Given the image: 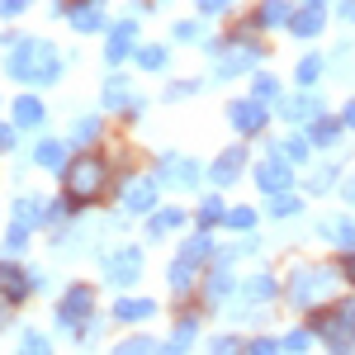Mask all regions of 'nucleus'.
Masks as SVG:
<instances>
[{"label":"nucleus","instance_id":"obj_8","mask_svg":"<svg viewBox=\"0 0 355 355\" xmlns=\"http://www.w3.org/2000/svg\"><path fill=\"white\" fill-rule=\"evenodd\" d=\"M242 166H246V152H242V147H232V152L214 166V180H218V185H232V180L242 175Z\"/></svg>","mask_w":355,"mask_h":355},{"label":"nucleus","instance_id":"obj_20","mask_svg":"<svg viewBox=\"0 0 355 355\" xmlns=\"http://www.w3.org/2000/svg\"><path fill=\"white\" fill-rule=\"evenodd\" d=\"M246 299H275V279L270 275H256V279H251V284H246Z\"/></svg>","mask_w":355,"mask_h":355},{"label":"nucleus","instance_id":"obj_46","mask_svg":"<svg viewBox=\"0 0 355 355\" xmlns=\"http://www.w3.org/2000/svg\"><path fill=\"white\" fill-rule=\"evenodd\" d=\"M308 5H322V0H308Z\"/></svg>","mask_w":355,"mask_h":355},{"label":"nucleus","instance_id":"obj_39","mask_svg":"<svg viewBox=\"0 0 355 355\" xmlns=\"http://www.w3.org/2000/svg\"><path fill=\"white\" fill-rule=\"evenodd\" d=\"M199 10L204 15H218V10H227V0H199Z\"/></svg>","mask_w":355,"mask_h":355},{"label":"nucleus","instance_id":"obj_44","mask_svg":"<svg viewBox=\"0 0 355 355\" xmlns=\"http://www.w3.org/2000/svg\"><path fill=\"white\" fill-rule=\"evenodd\" d=\"M346 275H351V279H355V261H351V266H346Z\"/></svg>","mask_w":355,"mask_h":355},{"label":"nucleus","instance_id":"obj_14","mask_svg":"<svg viewBox=\"0 0 355 355\" xmlns=\"http://www.w3.org/2000/svg\"><path fill=\"white\" fill-rule=\"evenodd\" d=\"M128 38H133V24H119V28H114V38H110V48H105V57H110V62H123V57L133 53Z\"/></svg>","mask_w":355,"mask_h":355},{"label":"nucleus","instance_id":"obj_30","mask_svg":"<svg viewBox=\"0 0 355 355\" xmlns=\"http://www.w3.org/2000/svg\"><path fill=\"white\" fill-rule=\"evenodd\" d=\"M199 256H209V237H194V242H185V256H180V261H199Z\"/></svg>","mask_w":355,"mask_h":355},{"label":"nucleus","instance_id":"obj_33","mask_svg":"<svg viewBox=\"0 0 355 355\" xmlns=\"http://www.w3.org/2000/svg\"><path fill=\"white\" fill-rule=\"evenodd\" d=\"M275 95H279V85H275L270 76H261V81H256V100H275Z\"/></svg>","mask_w":355,"mask_h":355},{"label":"nucleus","instance_id":"obj_17","mask_svg":"<svg viewBox=\"0 0 355 355\" xmlns=\"http://www.w3.org/2000/svg\"><path fill=\"white\" fill-rule=\"evenodd\" d=\"M15 119H19L24 128H33V123H43V105H38L33 95H24V100L15 105Z\"/></svg>","mask_w":355,"mask_h":355},{"label":"nucleus","instance_id":"obj_41","mask_svg":"<svg viewBox=\"0 0 355 355\" xmlns=\"http://www.w3.org/2000/svg\"><path fill=\"white\" fill-rule=\"evenodd\" d=\"M251 355H275V341H256V346H251Z\"/></svg>","mask_w":355,"mask_h":355},{"label":"nucleus","instance_id":"obj_16","mask_svg":"<svg viewBox=\"0 0 355 355\" xmlns=\"http://www.w3.org/2000/svg\"><path fill=\"white\" fill-rule=\"evenodd\" d=\"M322 227H327L331 242H341V246H351V251H355V223L351 218H331V223H322Z\"/></svg>","mask_w":355,"mask_h":355},{"label":"nucleus","instance_id":"obj_22","mask_svg":"<svg viewBox=\"0 0 355 355\" xmlns=\"http://www.w3.org/2000/svg\"><path fill=\"white\" fill-rule=\"evenodd\" d=\"M114 355H162L157 351V341H147V336H133V341H123Z\"/></svg>","mask_w":355,"mask_h":355},{"label":"nucleus","instance_id":"obj_27","mask_svg":"<svg viewBox=\"0 0 355 355\" xmlns=\"http://www.w3.org/2000/svg\"><path fill=\"white\" fill-rule=\"evenodd\" d=\"M251 223H256V214H251V209H232V214H227V227H237V232H246Z\"/></svg>","mask_w":355,"mask_h":355},{"label":"nucleus","instance_id":"obj_21","mask_svg":"<svg viewBox=\"0 0 355 355\" xmlns=\"http://www.w3.org/2000/svg\"><path fill=\"white\" fill-rule=\"evenodd\" d=\"M223 294H227V261H218V266H214V279H209V303H218Z\"/></svg>","mask_w":355,"mask_h":355},{"label":"nucleus","instance_id":"obj_2","mask_svg":"<svg viewBox=\"0 0 355 355\" xmlns=\"http://www.w3.org/2000/svg\"><path fill=\"white\" fill-rule=\"evenodd\" d=\"M157 180H162V185H171V190H194V185H199V162L166 157L162 171H157Z\"/></svg>","mask_w":355,"mask_h":355},{"label":"nucleus","instance_id":"obj_26","mask_svg":"<svg viewBox=\"0 0 355 355\" xmlns=\"http://www.w3.org/2000/svg\"><path fill=\"white\" fill-rule=\"evenodd\" d=\"M19 351H24V355H53V351H48V341H43L38 331H28V336H24V346H19Z\"/></svg>","mask_w":355,"mask_h":355},{"label":"nucleus","instance_id":"obj_25","mask_svg":"<svg viewBox=\"0 0 355 355\" xmlns=\"http://www.w3.org/2000/svg\"><path fill=\"white\" fill-rule=\"evenodd\" d=\"M123 100H128V85H123V81L105 85V105H110V110H114V105H123Z\"/></svg>","mask_w":355,"mask_h":355},{"label":"nucleus","instance_id":"obj_43","mask_svg":"<svg viewBox=\"0 0 355 355\" xmlns=\"http://www.w3.org/2000/svg\"><path fill=\"white\" fill-rule=\"evenodd\" d=\"M346 123H351V128H355V105H351V110H346Z\"/></svg>","mask_w":355,"mask_h":355},{"label":"nucleus","instance_id":"obj_13","mask_svg":"<svg viewBox=\"0 0 355 355\" xmlns=\"http://www.w3.org/2000/svg\"><path fill=\"white\" fill-rule=\"evenodd\" d=\"M157 185H162V180H133L128 209H152V204H157Z\"/></svg>","mask_w":355,"mask_h":355},{"label":"nucleus","instance_id":"obj_28","mask_svg":"<svg viewBox=\"0 0 355 355\" xmlns=\"http://www.w3.org/2000/svg\"><path fill=\"white\" fill-rule=\"evenodd\" d=\"M190 284V261H175L171 266V289H185Z\"/></svg>","mask_w":355,"mask_h":355},{"label":"nucleus","instance_id":"obj_23","mask_svg":"<svg viewBox=\"0 0 355 355\" xmlns=\"http://www.w3.org/2000/svg\"><path fill=\"white\" fill-rule=\"evenodd\" d=\"M284 19H289V5H284V0H266L261 24H284Z\"/></svg>","mask_w":355,"mask_h":355},{"label":"nucleus","instance_id":"obj_29","mask_svg":"<svg viewBox=\"0 0 355 355\" xmlns=\"http://www.w3.org/2000/svg\"><path fill=\"white\" fill-rule=\"evenodd\" d=\"M318 71H322V62H318V57L299 62V81H303V85H313V81H318Z\"/></svg>","mask_w":355,"mask_h":355},{"label":"nucleus","instance_id":"obj_7","mask_svg":"<svg viewBox=\"0 0 355 355\" xmlns=\"http://www.w3.org/2000/svg\"><path fill=\"white\" fill-rule=\"evenodd\" d=\"M232 123H237L242 133H256V128L266 123V110H261V100H242V105L232 110Z\"/></svg>","mask_w":355,"mask_h":355},{"label":"nucleus","instance_id":"obj_5","mask_svg":"<svg viewBox=\"0 0 355 355\" xmlns=\"http://www.w3.org/2000/svg\"><path fill=\"white\" fill-rule=\"evenodd\" d=\"M256 185L266 194H284L289 185H294V171H289V157H270V162L256 171Z\"/></svg>","mask_w":355,"mask_h":355},{"label":"nucleus","instance_id":"obj_31","mask_svg":"<svg viewBox=\"0 0 355 355\" xmlns=\"http://www.w3.org/2000/svg\"><path fill=\"white\" fill-rule=\"evenodd\" d=\"M218 214H223V204H218V199H204V209H199V223L209 227V223H218Z\"/></svg>","mask_w":355,"mask_h":355},{"label":"nucleus","instance_id":"obj_24","mask_svg":"<svg viewBox=\"0 0 355 355\" xmlns=\"http://www.w3.org/2000/svg\"><path fill=\"white\" fill-rule=\"evenodd\" d=\"M137 62H142L147 71H162V67H166V53H162V48H142V53H137Z\"/></svg>","mask_w":355,"mask_h":355},{"label":"nucleus","instance_id":"obj_40","mask_svg":"<svg viewBox=\"0 0 355 355\" xmlns=\"http://www.w3.org/2000/svg\"><path fill=\"white\" fill-rule=\"evenodd\" d=\"M10 147H15V128H5V123H0V152H10Z\"/></svg>","mask_w":355,"mask_h":355},{"label":"nucleus","instance_id":"obj_10","mask_svg":"<svg viewBox=\"0 0 355 355\" xmlns=\"http://www.w3.org/2000/svg\"><path fill=\"white\" fill-rule=\"evenodd\" d=\"M0 289H5V294H10V303H19L28 294V279L19 270H15V266H0Z\"/></svg>","mask_w":355,"mask_h":355},{"label":"nucleus","instance_id":"obj_37","mask_svg":"<svg viewBox=\"0 0 355 355\" xmlns=\"http://www.w3.org/2000/svg\"><path fill=\"white\" fill-rule=\"evenodd\" d=\"M28 0H0V15H24Z\"/></svg>","mask_w":355,"mask_h":355},{"label":"nucleus","instance_id":"obj_3","mask_svg":"<svg viewBox=\"0 0 355 355\" xmlns=\"http://www.w3.org/2000/svg\"><path fill=\"white\" fill-rule=\"evenodd\" d=\"M71 194H100V185H105V162L100 157H81V162L71 166Z\"/></svg>","mask_w":355,"mask_h":355},{"label":"nucleus","instance_id":"obj_34","mask_svg":"<svg viewBox=\"0 0 355 355\" xmlns=\"http://www.w3.org/2000/svg\"><path fill=\"white\" fill-rule=\"evenodd\" d=\"M284 157H289V162H303V157H308V142H303V137H294V142L284 147Z\"/></svg>","mask_w":355,"mask_h":355},{"label":"nucleus","instance_id":"obj_45","mask_svg":"<svg viewBox=\"0 0 355 355\" xmlns=\"http://www.w3.org/2000/svg\"><path fill=\"white\" fill-rule=\"evenodd\" d=\"M351 199H355V180H351Z\"/></svg>","mask_w":355,"mask_h":355},{"label":"nucleus","instance_id":"obj_11","mask_svg":"<svg viewBox=\"0 0 355 355\" xmlns=\"http://www.w3.org/2000/svg\"><path fill=\"white\" fill-rule=\"evenodd\" d=\"M294 33H299V38H313V33H322V10H318V5L299 10V15H294Z\"/></svg>","mask_w":355,"mask_h":355},{"label":"nucleus","instance_id":"obj_32","mask_svg":"<svg viewBox=\"0 0 355 355\" xmlns=\"http://www.w3.org/2000/svg\"><path fill=\"white\" fill-rule=\"evenodd\" d=\"M71 137H76V142H90V137H95V119H76V123H71Z\"/></svg>","mask_w":355,"mask_h":355},{"label":"nucleus","instance_id":"obj_38","mask_svg":"<svg viewBox=\"0 0 355 355\" xmlns=\"http://www.w3.org/2000/svg\"><path fill=\"white\" fill-rule=\"evenodd\" d=\"M294 209H299L294 199H275V204H270V214H279V218H284V214H294Z\"/></svg>","mask_w":355,"mask_h":355},{"label":"nucleus","instance_id":"obj_12","mask_svg":"<svg viewBox=\"0 0 355 355\" xmlns=\"http://www.w3.org/2000/svg\"><path fill=\"white\" fill-rule=\"evenodd\" d=\"M33 157H38V166H48V171H62L67 166V147L62 142H38Z\"/></svg>","mask_w":355,"mask_h":355},{"label":"nucleus","instance_id":"obj_4","mask_svg":"<svg viewBox=\"0 0 355 355\" xmlns=\"http://www.w3.org/2000/svg\"><path fill=\"white\" fill-rule=\"evenodd\" d=\"M137 275H142V256H137L133 246L114 251V256H110V266H105V279H110V284H119V289H123V284H133Z\"/></svg>","mask_w":355,"mask_h":355},{"label":"nucleus","instance_id":"obj_19","mask_svg":"<svg viewBox=\"0 0 355 355\" xmlns=\"http://www.w3.org/2000/svg\"><path fill=\"white\" fill-rule=\"evenodd\" d=\"M284 114H289V119H318V114H322V105H318V100H289V105H284Z\"/></svg>","mask_w":355,"mask_h":355},{"label":"nucleus","instance_id":"obj_36","mask_svg":"<svg viewBox=\"0 0 355 355\" xmlns=\"http://www.w3.org/2000/svg\"><path fill=\"white\" fill-rule=\"evenodd\" d=\"M175 38H180V43H194V38H199V24H175Z\"/></svg>","mask_w":355,"mask_h":355},{"label":"nucleus","instance_id":"obj_1","mask_svg":"<svg viewBox=\"0 0 355 355\" xmlns=\"http://www.w3.org/2000/svg\"><path fill=\"white\" fill-rule=\"evenodd\" d=\"M331 284H336V270H327V266L299 270V275H294V303H299V308H313V303L322 299Z\"/></svg>","mask_w":355,"mask_h":355},{"label":"nucleus","instance_id":"obj_42","mask_svg":"<svg viewBox=\"0 0 355 355\" xmlns=\"http://www.w3.org/2000/svg\"><path fill=\"white\" fill-rule=\"evenodd\" d=\"M336 10H341V19H355V0H341Z\"/></svg>","mask_w":355,"mask_h":355},{"label":"nucleus","instance_id":"obj_6","mask_svg":"<svg viewBox=\"0 0 355 355\" xmlns=\"http://www.w3.org/2000/svg\"><path fill=\"white\" fill-rule=\"evenodd\" d=\"M85 313H90V289H71V294H67V303H62V327L76 331V322H81Z\"/></svg>","mask_w":355,"mask_h":355},{"label":"nucleus","instance_id":"obj_35","mask_svg":"<svg viewBox=\"0 0 355 355\" xmlns=\"http://www.w3.org/2000/svg\"><path fill=\"white\" fill-rule=\"evenodd\" d=\"M209 355H237V336H223V341H214V351Z\"/></svg>","mask_w":355,"mask_h":355},{"label":"nucleus","instance_id":"obj_18","mask_svg":"<svg viewBox=\"0 0 355 355\" xmlns=\"http://www.w3.org/2000/svg\"><path fill=\"white\" fill-rule=\"evenodd\" d=\"M175 223H180V209H162V214H152V218H147V232H152V237H162V232L175 227Z\"/></svg>","mask_w":355,"mask_h":355},{"label":"nucleus","instance_id":"obj_9","mask_svg":"<svg viewBox=\"0 0 355 355\" xmlns=\"http://www.w3.org/2000/svg\"><path fill=\"white\" fill-rule=\"evenodd\" d=\"M157 313V303L152 299H123L114 303V318H123V322H142V318H152Z\"/></svg>","mask_w":355,"mask_h":355},{"label":"nucleus","instance_id":"obj_15","mask_svg":"<svg viewBox=\"0 0 355 355\" xmlns=\"http://www.w3.org/2000/svg\"><path fill=\"white\" fill-rule=\"evenodd\" d=\"M71 24L81 28H100V0H85V5H76V10H71Z\"/></svg>","mask_w":355,"mask_h":355}]
</instances>
